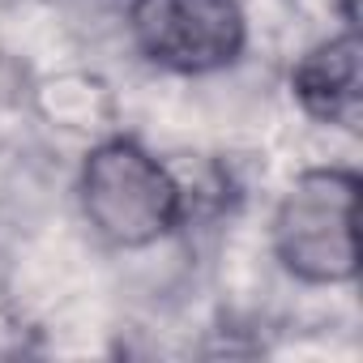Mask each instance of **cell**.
<instances>
[{"instance_id": "obj_1", "label": "cell", "mask_w": 363, "mask_h": 363, "mask_svg": "<svg viewBox=\"0 0 363 363\" xmlns=\"http://www.w3.org/2000/svg\"><path fill=\"white\" fill-rule=\"evenodd\" d=\"M77 197L94 235L116 248H145L184 218L179 179L128 137H111L86 154Z\"/></svg>"}, {"instance_id": "obj_2", "label": "cell", "mask_w": 363, "mask_h": 363, "mask_svg": "<svg viewBox=\"0 0 363 363\" xmlns=\"http://www.w3.org/2000/svg\"><path fill=\"white\" fill-rule=\"evenodd\" d=\"M359 175L312 167L295 175L274 210V252L286 274L312 286L350 282L359 269Z\"/></svg>"}, {"instance_id": "obj_3", "label": "cell", "mask_w": 363, "mask_h": 363, "mask_svg": "<svg viewBox=\"0 0 363 363\" xmlns=\"http://www.w3.org/2000/svg\"><path fill=\"white\" fill-rule=\"evenodd\" d=\"M137 48L171 73H214L244 52V9L235 0H133Z\"/></svg>"}, {"instance_id": "obj_4", "label": "cell", "mask_w": 363, "mask_h": 363, "mask_svg": "<svg viewBox=\"0 0 363 363\" xmlns=\"http://www.w3.org/2000/svg\"><path fill=\"white\" fill-rule=\"evenodd\" d=\"M291 90H295L299 107L312 120L354 133L359 120H363V77H359V35H354V26L316 43L295 65Z\"/></svg>"}]
</instances>
